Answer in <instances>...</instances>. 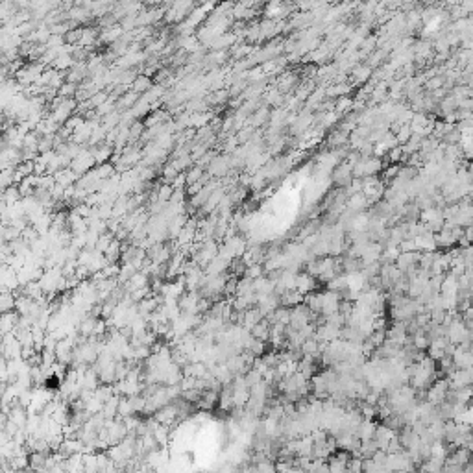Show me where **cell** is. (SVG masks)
I'll return each mask as SVG.
<instances>
[{
    "label": "cell",
    "mask_w": 473,
    "mask_h": 473,
    "mask_svg": "<svg viewBox=\"0 0 473 473\" xmlns=\"http://www.w3.org/2000/svg\"><path fill=\"white\" fill-rule=\"evenodd\" d=\"M148 85H150L148 76H141V78H137V80L133 82V89H135L137 93H143V91H146V89H148Z\"/></svg>",
    "instance_id": "6da1fadb"
},
{
    "label": "cell",
    "mask_w": 473,
    "mask_h": 473,
    "mask_svg": "<svg viewBox=\"0 0 473 473\" xmlns=\"http://www.w3.org/2000/svg\"><path fill=\"white\" fill-rule=\"evenodd\" d=\"M137 100H139V95H137V93H128V95L120 100V106H122V108H128V106H132L133 102H137ZM133 106H135V104H133Z\"/></svg>",
    "instance_id": "7a4b0ae2"
}]
</instances>
